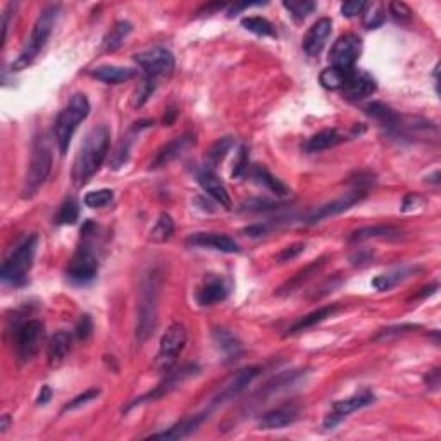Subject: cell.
Listing matches in <instances>:
<instances>
[{
  "instance_id": "cell-1",
  "label": "cell",
  "mask_w": 441,
  "mask_h": 441,
  "mask_svg": "<svg viewBox=\"0 0 441 441\" xmlns=\"http://www.w3.org/2000/svg\"><path fill=\"white\" fill-rule=\"evenodd\" d=\"M111 145V131L107 126H97L86 135L80 154L73 165V181L76 186H83L95 175L107 157Z\"/></svg>"
},
{
  "instance_id": "cell-2",
  "label": "cell",
  "mask_w": 441,
  "mask_h": 441,
  "mask_svg": "<svg viewBox=\"0 0 441 441\" xmlns=\"http://www.w3.org/2000/svg\"><path fill=\"white\" fill-rule=\"evenodd\" d=\"M161 274L156 269L149 271L142 280L140 299L137 312V337L138 345L147 341L157 327V300H159Z\"/></svg>"
},
{
  "instance_id": "cell-3",
  "label": "cell",
  "mask_w": 441,
  "mask_h": 441,
  "mask_svg": "<svg viewBox=\"0 0 441 441\" xmlns=\"http://www.w3.org/2000/svg\"><path fill=\"white\" fill-rule=\"evenodd\" d=\"M59 6H48L41 11L39 20H36L35 26H33L28 43L22 48L20 57L13 62V71L25 69V67H28L36 59V55L40 54V50L45 47V43L50 39L52 32H54V26L59 18Z\"/></svg>"
},
{
  "instance_id": "cell-4",
  "label": "cell",
  "mask_w": 441,
  "mask_h": 441,
  "mask_svg": "<svg viewBox=\"0 0 441 441\" xmlns=\"http://www.w3.org/2000/svg\"><path fill=\"white\" fill-rule=\"evenodd\" d=\"M88 114L90 102L83 93H74L66 104V107L59 112L57 119H55V140H57L59 152L62 156H66L74 131L78 130L83 121L88 118Z\"/></svg>"
},
{
  "instance_id": "cell-5",
  "label": "cell",
  "mask_w": 441,
  "mask_h": 441,
  "mask_svg": "<svg viewBox=\"0 0 441 441\" xmlns=\"http://www.w3.org/2000/svg\"><path fill=\"white\" fill-rule=\"evenodd\" d=\"M36 247H39V236L29 235L13 250V254L6 259L0 269V276L4 283L21 286L28 280V273L32 271L35 261Z\"/></svg>"
},
{
  "instance_id": "cell-6",
  "label": "cell",
  "mask_w": 441,
  "mask_h": 441,
  "mask_svg": "<svg viewBox=\"0 0 441 441\" xmlns=\"http://www.w3.org/2000/svg\"><path fill=\"white\" fill-rule=\"evenodd\" d=\"M52 169V150L43 137L36 138L33 143L32 161H29V171L25 181V197H33L40 190L41 184L48 178Z\"/></svg>"
},
{
  "instance_id": "cell-7",
  "label": "cell",
  "mask_w": 441,
  "mask_h": 441,
  "mask_svg": "<svg viewBox=\"0 0 441 441\" xmlns=\"http://www.w3.org/2000/svg\"><path fill=\"white\" fill-rule=\"evenodd\" d=\"M99 273V259L95 252L90 247L88 240L83 238V245L74 252L73 259L67 264V280L74 285H88L97 278Z\"/></svg>"
},
{
  "instance_id": "cell-8",
  "label": "cell",
  "mask_w": 441,
  "mask_h": 441,
  "mask_svg": "<svg viewBox=\"0 0 441 441\" xmlns=\"http://www.w3.org/2000/svg\"><path fill=\"white\" fill-rule=\"evenodd\" d=\"M45 327L36 319L25 321L14 327V341H16V355L20 364H26L39 353Z\"/></svg>"
},
{
  "instance_id": "cell-9",
  "label": "cell",
  "mask_w": 441,
  "mask_h": 441,
  "mask_svg": "<svg viewBox=\"0 0 441 441\" xmlns=\"http://www.w3.org/2000/svg\"><path fill=\"white\" fill-rule=\"evenodd\" d=\"M198 372V367L195 364H186V365H181L179 369H176V371H171L168 376H165L162 381L157 384L154 390H150L149 393L142 395V397L135 398L133 402H130L126 405V409H123V412H128V410L135 409V407L138 405H143V403L147 402H156L159 400V398H164L165 395L172 393V391L176 390V388L181 386L186 379H190L191 376H195Z\"/></svg>"
},
{
  "instance_id": "cell-10",
  "label": "cell",
  "mask_w": 441,
  "mask_h": 441,
  "mask_svg": "<svg viewBox=\"0 0 441 441\" xmlns=\"http://www.w3.org/2000/svg\"><path fill=\"white\" fill-rule=\"evenodd\" d=\"M188 340V331L183 324L175 323L165 330V333L162 334L161 345H159V353H157V367L162 371H168L176 359L181 355V352L184 350Z\"/></svg>"
},
{
  "instance_id": "cell-11",
  "label": "cell",
  "mask_w": 441,
  "mask_h": 441,
  "mask_svg": "<svg viewBox=\"0 0 441 441\" xmlns=\"http://www.w3.org/2000/svg\"><path fill=\"white\" fill-rule=\"evenodd\" d=\"M138 66L142 67V71L145 73L147 78H157L169 76V74L175 71V55L168 50V48L162 47H154L149 50L140 52V54L135 55Z\"/></svg>"
},
{
  "instance_id": "cell-12",
  "label": "cell",
  "mask_w": 441,
  "mask_h": 441,
  "mask_svg": "<svg viewBox=\"0 0 441 441\" xmlns=\"http://www.w3.org/2000/svg\"><path fill=\"white\" fill-rule=\"evenodd\" d=\"M360 52H362L360 36L353 35V33L341 35L340 39L334 41L333 48H331L330 54L331 67H337V69L350 73V71L355 69V62L360 57Z\"/></svg>"
},
{
  "instance_id": "cell-13",
  "label": "cell",
  "mask_w": 441,
  "mask_h": 441,
  "mask_svg": "<svg viewBox=\"0 0 441 441\" xmlns=\"http://www.w3.org/2000/svg\"><path fill=\"white\" fill-rule=\"evenodd\" d=\"M365 195H367V190H364V188H353L348 194L341 195V197L334 198V201L327 203H323L321 207L312 210L307 216V219H305V222H307V224H318V222H321L324 219H330V217L346 212V210L352 209L353 205H357V203L364 201Z\"/></svg>"
},
{
  "instance_id": "cell-14",
  "label": "cell",
  "mask_w": 441,
  "mask_h": 441,
  "mask_svg": "<svg viewBox=\"0 0 441 441\" xmlns=\"http://www.w3.org/2000/svg\"><path fill=\"white\" fill-rule=\"evenodd\" d=\"M374 400H376V397L371 393V391H360V393L352 395V397L338 400L337 403H333L330 414H327L326 419H324V428L333 429L334 426L340 424V422L345 419V417H348L350 414H353L355 410L364 409V407L371 405V403H374Z\"/></svg>"
},
{
  "instance_id": "cell-15",
  "label": "cell",
  "mask_w": 441,
  "mask_h": 441,
  "mask_svg": "<svg viewBox=\"0 0 441 441\" xmlns=\"http://www.w3.org/2000/svg\"><path fill=\"white\" fill-rule=\"evenodd\" d=\"M188 247L212 248V250L222 252V254H238L240 245L231 236L222 235V233H194L186 238Z\"/></svg>"
},
{
  "instance_id": "cell-16",
  "label": "cell",
  "mask_w": 441,
  "mask_h": 441,
  "mask_svg": "<svg viewBox=\"0 0 441 441\" xmlns=\"http://www.w3.org/2000/svg\"><path fill=\"white\" fill-rule=\"evenodd\" d=\"M259 374H261V367H257V365L241 369V371L236 372V374L224 384V388H222L219 393H217V397L214 398V405H219V403H224L228 400H233L235 397H238L241 391L247 390L248 384L254 381Z\"/></svg>"
},
{
  "instance_id": "cell-17",
  "label": "cell",
  "mask_w": 441,
  "mask_h": 441,
  "mask_svg": "<svg viewBox=\"0 0 441 441\" xmlns=\"http://www.w3.org/2000/svg\"><path fill=\"white\" fill-rule=\"evenodd\" d=\"M195 142H197L195 140V135H190V133L172 138L171 142H168L165 145H162L161 149L157 150V154H156V157H154L150 168L152 169L164 168V165H168L169 162L178 159L179 156H183L188 149H191V147L195 145Z\"/></svg>"
},
{
  "instance_id": "cell-18",
  "label": "cell",
  "mask_w": 441,
  "mask_h": 441,
  "mask_svg": "<svg viewBox=\"0 0 441 441\" xmlns=\"http://www.w3.org/2000/svg\"><path fill=\"white\" fill-rule=\"evenodd\" d=\"M341 90L343 93H345L346 99L362 100L365 99V97H371L372 93L378 90V85H376V80L369 73L353 69Z\"/></svg>"
},
{
  "instance_id": "cell-19",
  "label": "cell",
  "mask_w": 441,
  "mask_h": 441,
  "mask_svg": "<svg viewBox=\"0 0 441 441\" xmlns=\"http://www.w3.org/2000/svg\"><path fill=\"white\" fill-rule=\"evenodd\" d=\"M331 29H333V22H331V20H327V18L316 21L311 26V29L305 33L304 41H301L305 54L311 55V57H316V55L321 54L324 45H326V41L331 35Z\"/></svg>"
},
{
  "instance_id": "cell-20",
  "label": "cell",
  "mask_w": 441,
  "mask_h": 441,
  "mask_svg": "<svg viewBox=\"0 0 441 441\" xmlns=\"http://www.w3.org/2000/svg\"><path fill=\"white\" fill-rule=\"evenodd\" d=\"M229 295V285L226 283L224 278L221 276H210L203 281V285L197 292V301L203 307L209 305H216L219 301H224Z\"/></svg>"
},
{
  "instance_id": "cell-21",
  "label": "cell",
  "mask_w": 441,
  "mask_h": 441,
  "mask_svg": "<svg viewBox=\"0 0 441 441\" xmlns=\"http://www.w3.org/2000/svg\"><path fill=\"white\" fill-rule=\"evenodd\" d=\"M210 416V410H205V412L201 414H194L191 417H186V419L179 421L178 424H175L172 428H169L168 431L156 433V435H150L149 438L154 440H181L186 438V436L194 435L198 428L203 424V421Z\"/></svg>"
},
{
  "instance_id": "cell-22",
  "label": "cell",
  "mask_w": 441,
  "mask_h": 441,
  "mask_svg": "<svg viewBox=\"0 0 441 441\" xmlns=\"http://www.w3.org/2000/svg\"><path fill=\"white\" fill-rule=\"evenodd\" d=\"M197 179L209 197H212L217 203H221V207H224V209H231V197H229L228 190H226L222 181L210 169H201L197 172Z\"/></svg>"
},
{
  "instance_id": "cell-23",
  "label": "cell",
  "mask_w": 441,
  "mask_h": 441,
  "mask_svg": "<svg viewBox=\"0 0 441 441\" xmlns=\"http://www.w3.org/2000/svg\"><path fill=\"white\" fill-rule=\"evenodd\" d=\"M299 419V409L293 405L278 407V409L269 410L259 419V428L261 429H283L286 426L293 424Z\"/></svg>"
},
{
  "instance_id": "cell-24",
  "label": "cell",
  "mask_w": 441,
  "mask_h": 441,
  "mask_svg": "<svg viewBox=\"0 0 441 441\" xmlns=\"http://www.w3.org/2000/svg\"><path fill=\"white\" fill-rule=\"evenodd\" d=\"M338 308H340V305L331 304V305H324V307H319L318 311H312L311 314L304 316V318H300L299 321L293 323L292 326L288 327V331H286V337H292V334L301 333V331L308 330V327L318 326L319 323L326 321L327 318H331V316L337 314Z\"/></svg>"
},
{
  "instance_id": "cell-25",
  "label": "cell",
  "mask_w": 441,
  "mask_h": 441,
  "mask_svg": "<svg viewBox=\"0 0 441 441\" xmlns=\"http://www.w3.org/2000/svg\"><path fill=\"white\" fill-rule=\"evenodd\" d=\"M326 259L327 257H321V259H318V261L311 262L308 266H305L304 269L299 271V273L295 274V276H292L288 281L283 283L280 288L276 290V295L285 297V295H290V293L297 292V290L301 288V285H304V283H307L312 276H316V274H318L319 271L323 269V266L326 264Z\"/></svg>"
},
{
  "instance_id": "cell-26",
  "label": "cell",
  "mask_w": 441,
  "mask_h": 441,
  "mask_svg": "<svg viewBox=\"0 0 441 441\" xmlns=\"http://www.w3.org/2000/svg\"><path fill=\"white\" fill-rule=\"evenodd\" d=\"M71 345H73V338L67 331H57L54 337L48 341L47 348V359L50 367H59L64 360H66L67 353H69Z\"/></svg>"
},
{
  "instance_id": "cell-27",
  "label": "cell",
  "mask_w": 441,
  "mask_h": 441,
  "mask_svg": "<svg viewBox=\"0 0 441 441\" xmlns=\"http://www.w3.org/2000/svg\"><path fill=\"white\" fill-rule=\"evenodd\" d=\"M402 231L395 226L390 224H374V226H362L350 233L348 241L350 243H360V241H367L372 238H398Z\"/></svg>"
},
{
  "instance_id": "cell-28",
  "label": "cell",
  "mask_w": 441,
  "mask_h": 441,
  "mask_svg": "<svg viewBox=\"0 0 441 441\" xmlns=\"http://www.w3.org/2000/svg\"><path fill=\"white\" fill-rule=\"evenodd\" d=\"M90 74H92V78L107 83V85H118V83L130 81L131 78L137 76V71L131 69V67H121L105 64V66H99L95 67V69L90 71Z\"/></svg>"
},
{
  "instance_id": "cell-29",
  "label": "cell",
  "mask_w": 441,
  "mask_h": 441,
  "mask_svg": "<svg viewBox=\"0 0 441 441\" xmlns=\"http://www.w3.org/2000/svg\"><path fill=\"white\" fill-rule=\"evenodd\" d=\"M341 142H345V137L338 130L331 128V130H323L319 133H316L314 137L308 138L305 142L304 149L307 152H323V150L333 149V147H337Z\"/></svg>"
},
{
  "instance_id": "cell-30",
  "label": "cell",
  "mask_w": 441,
  "mask_h": 441,
  "mask_svg": "<svg viewBox=\"0 0 441 441\" xmlns=\"http://www.w3.org/2000/svg\"><path fill=\"white\" fill-rule=\"evenodd\" d=\"M364 111H365V114L371 116L372 119L381 123V126L386 128L390 133L395 130V128H397L398 121H400V116H398L393 109L388 107L386 104H383V102H371V104L365 105Z\"/></svg>"
},
{
  "instance_id": "cell-31",
  "label": "cell",
  "mask_w": 441,
  "mask_h": 441,
  "mask_svg": "<svg viewBox=\"0 0 441 441\" xmlns=\"http://www.w3.org/2000/svg\"><path fill=\"white\" fill-rule=\"evenodd\" d=\"M212 340L216 343L217 348H219L226 357H229V359L238 357L241 353V341L229 330L216 327V330L212 331Z\"/></svg>"
},
{
  "instance_id": "cell-32",
  "label": "cell",
  "mask_w": 441,
  "mask_h": 441,
  "mask_svg": "<svg viewBox=\"0 0 441 441\" xmlns=\"http://www.w3.org/2000/svg\"><path fill=\"white\" fill-rule=\"evenodd\" d=\"M131 32H133V25H131V22L128 21L116 22V25L109 29L107 35L104 36V40H102V48H104V52L118 50Z\"/></svg>"
},
{
  "instance_id": "cell-33",
  "label": "cell",
  "mask_w": 441,
  "mask_h": 441,
  "mask_svg": "<svg viewBox=\"0 0 441 441\" xmlns=\"http://www.w3.org/2000/svg\"><path fill=\"white\" fill-rule=\"evenodd\" d=\"M250 175H252V178L255 179V183L266 186L267 190L273 191V194H276L278 197H285V195L288 194V188H286L280 179L274 178V176L271 175V172L267 171L266 168H264V165H254V168H252V171H250Z\"/></svg>"
},
{
  "instance_id": "cell-34",
  "label": "cell",
  "mask_w": 441,
  "mask_h": 441,
  "mask_svg": "<svg viewBox=\"0 0 441 441\" xmlns=\"http://www.w3.org/2000/svg\"><path fill=\"white\" fill-rule=\"evenodd\" d=\"M233 147H235V140H233L231 137H222L217 142H214L205 154L207 164H209L210 168H216V165L228 156V152Z\"/></svg>"
},
{
  "instance_id": "cell-35",
  "label": "cell",
  "mask_w": 441,
  "mask_h": 441,
  "mask_svg": "<svg viewBox=\"0 0 441 441\" xmlns=\"http://www.w3.org/2000/svg\"><path fill=\"white\" fill-rule=\"evenodd\" d=\"M172 233H175V221H172V217L169 214L164 212L161 214L159 219L154 224V228L150 229V240L154 243H164V241L171 238Z\"/></svg>"
},
{
  "instance_id": "cell-36",
  "label": "cell",
  "mask_w": 441,
  "mask_h": 441,
  "mask_svg": "<svg viewBox=\"0 0 441 441\" xmlns=\"http://www.w3.org/2000/svg\"><path fill=\"white\" fill-rule=\"evenodd\" d=\"M241 26H243L247 32L255 33L259 36H276V28L273 26V22L267 21L262 16H248L241 20Z\"/></svg>"
},
{
  "instance_id": "cell-37",
  "label": "cell",
  "mask_w": 441,
  "mask_h": 441,
  "mask_svg": "<svg viewBox=\"0 0 441 441\" xmlns=\"http://www.w3.org/2000/svg\"><path fill=\"white\" fill-rule=\"evenodd\" d=\"M412 273H416V269L409 267V269H398V271H393V273L381 274V276L372 280V286H374L376 290H379V292H388V290L393 288L395 285H398L400 281L407 280V278H409Z\"/></svg>"
},
{
  "instance_id": "cell-38",
  "label": "cell",
  "mask_w": 441,
  "mask_h": 441,
  "mask_svg": "<svg viewBox=\"0 0 441 441\" xmlns=\"http://www.w3.org/2000/svg\"><path fill=\"white\" fill-rule=\"evenodd\" d=\"M350 73H352V71H350ZM350 73L337 69V67H327V69H324L321 73L319 81H321V85L327 90H341L343 85L348 80Z\"/></svg>"
},
{
  "instance_id": "cell-39",
  "label": "cell",
  "mask_w": 441,
  "mask_h": 441,
  "mask_svg": "<svg viewBox=\"0 0 441 441\" xmlns=\"http://www.w3.org/2000/svg\"><path fill=\"white\" fill-rule=\"evenodd\" d=\"M80 217V205L74 198H67L60 203L57 216H55V224H74Z\"/></svg>"
},
{
  "instance_id": "cell-40",
  "label": "cell",
  "mask_w": 441,
  "mask_h": 441,
  "mask_svg": "<svg viewBox=\"0 0 441 441\" xmlns=\"http://www.w3.org/2000/svg\"><path fill=\"white\" fill-rule=\"evenodd\" d=\"M283 7L292 14L295 20H305L308 14L316 11V2L312 0H290V2H283Z\"/></svg>"
},
{
  "instance_id": "cell-41",
  "label": "cell",
  "mask_w": 441,
  "mask_h": 441,
  "mask_svg": "<svg viewBox=\"0 0 441 441\" xmlns=\"http://www.w3.org/2000/svg\"><path fill=\"white\" fill-rule=\"evenodd\" d=\"M112 201H114V191L107 190V188L90 191V194L85 195V205L90 207V209H100V207L109 205Z\"/></svg>"
},
{
  "instance_id": "cell-42",
  "label": "cell",
  "mask_w": 441,
  "mask_h": 441,
  "mask_svg": "<svg viewBox=\"0 0 441 441\" xmlns=\"http://www.w3.org/2000/svg\"><path fill=\"white\" fill-rule=\"evenodd\" d=\"M384 20H386V14H384V9L381 4H369L367 9L364 11V25L367 29H376L383 25Z\"/></svg>"
},
{
  "instance_id": "cell-43",
  "label": "cell",
  "mask_w": 441,
  "mask_h": 441,
  "mask_svg": "<svg viewBox=\"0 0 441 441\" xmlns=\"http://www.w3.org/2000/svg\"><path fill=\"white\" fill-rule=\"evenodd\" d=\"M280 202L267 201V198H252L241 203V210H247V212H267V210H278L281 209Z\"/></svg>"
},
{
  "instance_id": "cell-44",
  "label": "cell",
  "mask_w": 441,
  "mask_h": 441,
  "mask_svg": "<svg viewBox=\"0 0 441 441\" xmlns=\"http://www.w3.org/2000/svg\"><path fill=\"white\" fill-rule=\"evenodd\" d=\"M99 395H100L99 388H92V390H86L85 393L78 395V397H74L73 400L67 402L66 405L62 407V414L71 412V410H76V409H80V407L86 405V403H90L92 400H97V397H99Z\"/></svg>"
},
{
  "instance_id": "cell-45",
  "label": "cell",
  "mask_w": 441,
  "mask_h": 441,
  "mask_svg": "<svg viewBox=\"0 0 441 441\" xmlns=\"http://www.w3.org/2000/svg\"><path fill=\"white\" fill-rule=\"evenodd\" d=\"M130 149H131V137H126L123 142L119 143L116 152H112V157H111L112 169H119L126 164L128 159H130Z\"/></svg>"
},
{
  "instance_id": "cell-46",
  "label": "cell",
  "mask_w": 441,
  "mask_h": 441,
  "mask_svg": "<svg viewBox=\"0 0 441 441\" xmlns=\"http://www.w3.org/2000/svg\"><path fill=\"white\" fill-rule=\"evenodd\" d=\"M157 86V80H154V78H147L142 81V85L138 86L137 93H135V100H133V105L135 107H142L143 104H145L147 100L152 97L154 90H156Z\"/></svg>"
},
{
  "instance_id": "cell-47",
  "label": "cell",
  "mask_w": 441,
  "mask_h": 441,
  "mask_svg": "<svg viewBox=\"0 0 441 441\" xmlns=\"http://www.w3.org/2000/svg\"><path fill=\"white\" fill-rule=\"evenodd\" d=\"M421 330L419 324H400V326H390L384 327V330L379 331L374 337V340H383V338H391V337H398V334H405L410 333V331Z\"/></svg>"
},
{
  "instance_id": "cell-48",
  "label": "cell",
  "mask_w": 441,
  "mask_h": 441,
  "mask_svg": "<svg viewBox=\"0 0 441 441\" xmlns=\"http://www.w3.org/2000/svg\"><path fill=\"white\" fill-rule=\"evenodd\" d=\"M388 9H390L391 18H393L395 21L402 22V25H407V22H410V20H412V11H410V7L407 6V4L391 2L390 6H388Z\"/></svg>"
},
{
  "instance_id": "cell-49",
  "label": "cell",
  "mask_w": 441,
  "mask_h": 441,
  "mask_svg": "<svg viewBox=\"0 0 441 441\" xmlns=\"http://www.w3.org/2000/svg\"><path fill=\"white\" fill-rule=\"evenodd\" d=\"M304 250H305V243H304V241H297V243L288 245V247L283 248L280 254L276 255V262L283 264V262L293 261V259L299 257V255H300Z\"/></svg>"
},
{
  "instance_id": "cell-50",
  "label": "cell",
  "mask_w": 441,
  "mask_h": 441,
  "mask_svg": "<svg viewBox=\"0 0 441 441\" xmlns=\"http://www.w3.org/2000/svg\"><path fill=\"white\" fill-rule=\"evenodd\" d=\"M74 333H76L78 340H88L90 337H92L93 333V321L92 318H90L88 314H83L80 318V321H78L76 324V330H74Z\"/></svg>"
},
{
  "instance_id": "cell-51",
  "label": "cell",
  "mask_w": 441,
  "mask_h": 441,
  "mask_svg": "<svg viewBox=\"0 0 441 441\" xmlns=\"http://www.w3.org/2000/svg\"><path fill=\"white\" fill-rule=\"evenodd\" d=\"M367 6L369 4L362 2V0H350V2L341 4V14L345 18H355L359 16V14H364Z\"/></svg>"
},
{
  "instance_id": "cell-52",
  "label": "cell",
  "mask_w": 441,
  "mask_h": 441,
  "mask_svg": "<svg viewBox=\"0 0 441 441\" xmlns=\"http://www.w3.org/2000/svg\"><path fill=\"white\" fill-rule=\"evenodd\" d=\"M248 171V150L247 147L241 145L238 149V156H236L235 168H233V176L235 178H241L245 172Z\"/></svg>"
},
{
  "instance_id": "cell-53",
  "label": "cell",
  "mask_w": 441,
  "mask_h": 441,
  "mask_svg": "<svg viewBox=\"0 0 441 441\" xmlns=\"http://www.w3.org/2000/svg\"><path fill=\"white\" fill-rule=\"evenodd\" d=\"M340 285H341V278L331 276L330 280H327L326 283H323V285L319 286L318 290H316V293L312 295V299H321V297L327 295L330 292H334V288H337V286H340Z\"/></svg>"
},
{
  "instance_id": "cell-54",
  "label": "cell",
  "mask_w": 441,
  "mask_h": 441,
  "mask_svg": "<svg viewBox=\"0 0 441 441\" xmlns=\"http://www.w3.org/2000/svg\"><path fill=\"white\" fill-rule=\"evenodd\" d=\"M440 378H441V372H440V369H433L431 372H428V374H426V384H428V388L429 390H433V391H436L440 388Z\"/></svg>"
},
{
  "instance_id": "cell-55",
  "label": "cell",
  "mask_w": 441,
  "mask_h": 441,
  "mask_svg": "<svg viewBox=\"0 0 441 441\" xmlns=\"http://www.w3.org/2000/svg\"><path fill=\"white\" fill-rule=\"evenodd\" d=\"M267 231H269V226L267 224H252V226H248V228L243 229V233H247V235L252 236V238H257V236L267 235Z\"/></svg>"
},
{
  "instance_id": "cell-56",
  "label": "cell",
  "mask_w": 441,
  "mask_h": 441,
  "mask_svg": "<svg viewBox=\"0 0 441 441\" xmlns=\"http://www.w3.org/2000/svg\"><path fill=\"white\" fill-rule=\"evenodd\" d=\"M419 201H421L419 195L409 194L405 198H403V207H402V210H403V212H409V210L416 209L417 202H419Z\"/></svg>"
},
{
  "instance_id": "cell-57",
  "label": "cell",
  "mask_w": 441,
  "mask_h": 441,
  "mask_svg": "<svg viewBox=\"0 0 441 441\" xmlns=\"http://www.w3.org/2000/svg\"><path fill=\"white\" fill-rule=\"evenodd\" d=\"M371 257H372V254L371 252H365V250H360V252H357L355 255H352V262L355 264V266H362V264H367L369 261H371Z\"/></svg>"
},
{
  "instance_id": "cell-58",
  "label": "cell",
  "mask_w": 441,
  "mask_h": 441,
  "mask_svg": "<svg viewBox=\"0 0 441 441\" xmlns=\"http://www.w3.org/2000/svg\"><path fill=\"white\" fill-rule=\"evenodd\" d=\"M50 398H52V388L45 384V386H41V391H40L39 398H36V403H39V405H45V403L50 402Z\"/></svg>"
},
{
  "instance_id": "cell-59",
  "label": "cell",
  "mask_w": 441,
  "mask_h": 441,
  "mask_svg": "<svg viewBox=\"0 0 441 441\" xmlns=\"http://www.w3.org/2000/svg\"><path fill=\"white\" fill-rule=\"evenodd\" d=\"M176 116H178V111H176V107L175 105H171V107L168 109V111H165V114H164V124L165 126H171L172 123H175V119H176Z\"/></svg>"
},
{
  "instance_id": "cell-60",
  "label": "cell",
  "mask_w": 441,
  "mask_h": 441,
  "mask_svg": "<svg viewBox=\"0 0 441 441\" xmlns=\"http://www.w3.org/2000/svg\"><path fill=\"white\" fill-rule=\"evenodd\" d=\"M436 290H438V283H435V285L431 286H426V288H422V292L417 293L414 299H426V297L433 295V293H436Z\"/></svg>"
},
{
  "instance_id": "cell-61",
  "label": "cell",
  "mask_w": 441,
  "mask_h": 441,
  "mask_svg": "<svg viewBox=\"0 0 441 441\" xmlns=\"http://www.w3.org/2000/svg\"><path fill=\"white\" fill-rule=\"evenodd\" d=\"M11 426V416L9 414H4L2 421H0V433H6Z\"/></svg>"
}]
</instances>
